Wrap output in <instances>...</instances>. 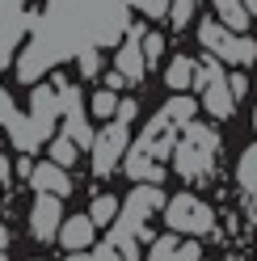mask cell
<instances>
[{"label":"cell","instance_id":"obj_1","mask_svg":"<svg viewBox=\"0 0 257 261\" xmlns=\"http://www.w3.org/2000/svg\"><path fill=\"white\" fill-rule=\"evenodd\" d=\"M215 152H219V135H215V130L186 122L182 139L173 143V169H177L182 177H202L207 169H211Z\"/></svg>","mask_w":257,"mask_h":261},{"label":"cell","instance_id":"obj_2","mask_svg":"<svg viewBox=\"0 0 257 261\" xmlns=\"http://www.w3.org/2000/svg\"><path fill=\"white\" fill-rule=\"evenodd\" d=\"M165 223L173 236H207L215 227V211L207 206L198 194H177L165 206Z\"/></svg>","mask_w":257,"mask_h":261},{"label":"cell","instance_id":"obj_3","mask_svg":"<svg viewBox=\"0 0 257 261\" xmlns=\"http://www.w3.org/2000/svg\"><path fill=\"white\" fill-rule=\"evenodd\" d=\"M194 85H198V93H202L207 114H215V118H228V114H232L236 97H232V89H228V80H223V72H219L215 59H207L202 68H194Z\"/></svg>","mask_w":257,"mask_h":261},{"label":"cell","instance_id":"obj_4","mask_svg":"<svg viewBox=\"0 0 257 261\" xmlns=\"http://www.w3.org/2000/svg\"><path fill=\"white\" fill-rule=\"evenodd\" d=\"M165 206V190L160 186H135V194L126 198V206L118 211V232H143V223H148L152 211Z\"/></svg>","mask_w":257,"mask_h":261},{"label":"cell","instance_id":"obj_5","mask_svg":"<svg viewBox=\"0 0 257 261\" xmlns=\"http://www.w3.org/2000/svg\"><path fill=\"white\" fill-rule=\"evenodd\" d=\"M122 152H126V122H110L97 135V143H93V169L106 177L122 160Z\"/></svg>","mask_w":257,"mask_h":261},{"label":"cell","instance_id":"obj_6","mask_svg":"<svg viewBox=\"0 0 257 261\" xmlns=\"http://www.w3.org/2000/svg\"><path fill=\"white\" fill-rule=\"evenodd\" d=\"M59 223H63L59 198H51V194L34 198V206H30V236H34V240H55L59 236Z\"/></svg>","mask_w":257,"mask_h":261},{"label":"cell","instance_id":"obj_7","mask_svg":"<svg viewBox=\"0 0 257 261\" xmlns=\"http://www.w3.org/2000/svg\"><path fill=\"white\" fill-rule=\"evenodd\" d=\"M93 240H97V223H93L89 215H72L68 223H59V244L68 253H85Z\"/></svg>","mask_w":257,"mask_h":261},{"label":"cell","instance_id":"obj_8","mask_svg":"<svg viewBox=\"0 0 257 261\" xmlns=\"http://www.w3.org/2000/svg\"><path fill=\"white\" fill-rule=\"evenodd\" d=\"M143 261H198V244L194 240H177V236H160V240H152V249H148V257Z\"/></svg>","mask_w":257,"mask_h":261},{"label":"cell","instance_id":"obj_9","mask_svg":"<svg viewBox=\"0 0 257 261\" xmlns=\"http://www.w3.org/2000/svg\"><path fill=\"white\" fill-rule=\"evenodd\" d=\"M30 181H34L38 194H51V198H59V194H72V181H68V173H63L59 165H38L34 173H30Z\"/></svg>","mask_w":257,"mask_h":261},{"label":"cell","instance_id":"obj_10","mask_svg":"<svg viewBox=\"0 0 257 261\" xmlns=\"http://www.w3.org/2000/svg\"><path fill=\"white\" fill-rule=\"evenodd\" d=\"M215 17H219V25L228 30V34H245L253 25V13L240 5V0H215Z\"/></svg>","mask_w":257,"mask_h":261},{"label":"cell","instance_id":"obj_11","mask_svg":"<svg viewBox=\"0 0 257 261\" xmlns=\"http://www.w3.org/2000/svg\"><path fill=\"white\" fill-rule=\"evenodd\" d=\"M215 55L228 59V63H253L257 59V42L245 38V34H223V42L215 46Z\"/></svg>","mask_w":257,"mask_h":261},{"label":"cell","instance_id":"obj_12","mask_svg":"<svg viewBox=\"0 0 257 261\" xmlns=\"http://www.w3.org/2000/svg\"><path fill=\"white\" fill-rule=\"evenodd\" d=\"M143 46L131 38V42H122V51H118V76L122 80H143Z\"/></svg>","mask_w":257,"mask_h":261},{"label":"cell","instance_id":"obj_13","mask_svg":"<svg viewBox=\"0 0 257 261\" xmlns=\"http://www.w3.org/2000/svg\"><path fill=\"white\" fill-rule=\"evenodd\" d=\"M236 181H240L245 194L257 198V148H245V152H240V160H236Z\"/></svg>","mask_w":257,"mask_h":261},{"label":"cell","instance_id":"obj_14","mask_svg":"<svg viewBox=\"0 0 257 261\" xmlns=\"http://www.w3.org/2000/svg\"><path fill=\"white\" fill-rule=\"evenodd\" d=\"M118 198H114V194H97V198H93V206H89V219L93 223H97V227H106V223H114L118 219Z\"/></svg>","mask_w":257,"mask_h":261},{"label":"cell","instance_id":"obj_15","mask_svg":"<svg viewBox=\"0 0 257 261\" xmlns=\"http://www.w3.org/2000/svg\"><path fill=\"white\" fill-rule=\"evenodd\" d=\"M165 80H169V89H190V80H194V59H186V55H177L169 63V72H165Z\"/></svg>","mask_w":257,"mask_h":261},{"label":"cell","instance_id":"obj_16","mask_svg":"<svg viewBox=\"0 0 257 261\" xmlns=\"http://www.w3.org/2000/svg\"><path fill=\"white\" fill-rule=\"evenodd\" d=\"M165 118L169 122H190L194 118V101H190V97H173V101L165 106Z\"/></svg>","mask_w":257,"mask_h":261},{"label":"cell","instance_id":"obj_17","mask_svg":"<svg viewBox=\"0 0 257 261\" xmlns=\"http://www.w3.org/2000/svg\"><path fill=\"white\" fill-rule=\"evenodd\" d=\"M51 165H59V169L76 165V143H68V139H55V143H51Z\"/></svg>","mask_w":257,"mask_h":261},{"label":"cell","instance_id":"obj_18","mask_svg":"<svg viewBox=\"0 0 257 261\" xmlns=\"http://www.w3.org/2000/svg\"><path fill=\"white\" fill-rule=\"evenodd\" d=\"M93 114H97V118H110V114H118V97L110 93V89L93 93Z\"/></svg>","mask_w":257,"mask_h":261},{"label":"cell","instance_id":"obj_19","mask_svg":"<svg viewBox=\"0 0 257 261\" xmlns=\"http://www.w3.org/2000/svg\"><path fill=\"white\" fill-rule=\"evenodd\" d=\"M93 261H122V253L106 240V244H97V249H93Z\"/></svg>","mask_w":257,"mask_h":261},{"label":"cell","instance_id":"obj_20","mask_svg":"<svg viewBox=\"0 0 257 261\" xmlns=\"http://www.w3.org/2000/svg\"><path fill=\"white\" fill-rule=\"evenodd\" d=\"M190 9H194V0H177V5H173V21L186 25L190 21Z\"/></svg>","mask_w":257,"mask_h":261},{"label":"cell","instance_id":"obj_21","mask_svg":"<svg viewBox=\"0 0 257 261\" xmlns=\"http://www.w3.org/2000/svg\"><path fill=\"white\" fill-rule=\"evenodd\" d=\"M160 51H165L160 34H148V42H143V55H148V59H160Z\"/></svg>","mask_w":257,"mask_h":261},{"label":"cell","instance_id":"obj_22","mask_svg":"<svg viewBox=\"0 0 257 261\" xmlns=\"http://www.w3.org/2000/svg\"><path fill=\"white\" fill-rule=\"evenodd\" d=\"M228 89H232V97L240 101V97H245V89H249V80H245V76H232V80H228Z\"/></svg>","mask_w":257,"mask_h":261},{"label":"cell","instance_id":"obj_23","mask_svg":"<svg viewBox=\"0 0 257 261\" xmlns=\"http://www.w3.org/2000/svg\"><path fill=\"white\" fill-rule=\"evenodd\" d=\"M240 5H245V9L253 13V17H257V0H240Z\"/></svg>","mask_w":257,"mask_h":261},{"label":"cell","instance_id":"obj_24","mask_svg":"<svg viewBox=\"0 0 257 261\" xmlns=\"http://www.w3.org/2000/svg\"><path fill=\"white\" fill-rule=\"evenodd\" d=\"M68 261H93V257H85V253H68Z\"/></svg>","mask_w":257,"mask_h":261},{"label":"cell","instance_id":"obj_25","mask_svg":"<svg viewBox=\"0 0 257 261\" xmlns=\"http://www.w3.org/2000/svg\"><path fill=\"white\" fill-rule=\"evenodd\" d=\"M5 244H9V232H5V227H0V249H5Z\"/></svg>","mask_w":257,"mask_h":261},{"label":"cell","instance_id":"obj_26","mask_svg":"<svg viewBox=\"0 0 257 261\" xmlns=\"http://www.w3.org/2000/svg\"><path fill=\"white\" fill-rule=\"evenodd\" d=\"M0 261H9V257H5V249H0Z\"/></svg>","mask_w":257,"mask_h":261}]
</instances>
